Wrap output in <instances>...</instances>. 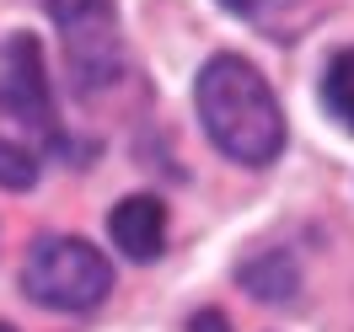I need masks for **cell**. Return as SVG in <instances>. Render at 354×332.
<instances>
[{"label":"cell","mask_w":354,"mask_h":332,"mask_svg":"<svg viewBox=\"0 0 354 332\" xmlns=\"http://www.w3.org/2000/svg\"><path fill=\"white\" fill-rule=\"evenodd\" d=\"M199 124L215 139V150L236 166H268L285 150V113L268 91L263 70L242 54H215L199 70Z\"/></svg>","instance_id":"6da1fadb"},{"label":"cell","mask_w":354,"mask_h":332,"mask_svg":"<svg viewBox=\"0 0 354 332\" xmlns=\"http://www.w3.org/2000/svg\"><path fill=\"white\" fill-rule=\"evenodd\" d=\"M22 289L48 311H91L108 300L113 263L81 236H44L22 263Z\"/></svg>","instance_id":"7a4b0ae2"},{"label":"cell","mask_w":354,"mask_h":332,"mask_svg":"<svg viewBox=\"0 0 354 332\" xmlns=\"http://www.w3.org/2000/svg\"><path fill=\"white\" fill-rule=\"evenodd\" d=\"M48 17L59 27L70 59V81L81 91H102L124 75L118 43V0H48Z\"/></svg>","instance_id":"3957f363"},{"label":"cell","mask_w":354,"mask_h":332,"mask_svg":"<svg viewBox=\"0 0 354 332\" xmlns=\"http://www.w3.org/2000/svg\"><path fill=\"white\" fill-rule=\"evenodd\" d=\"M0 113L17 118L38 134H54V97H48V70L44 48L32 32H11L6 38V59H0Z\"/></svg>","instance_id":"277c9868"},{"label":"cell","mask_w":354,"mask_h":332,"mask_svg":"<svg viewBox=\"0 0 354 332\" xmlns=\"http://www.w3.org/2000/svg\"><path fill=\"white\" fill-rule=\"evenodd\" d=\"M108 236L113 246L134 263H156L167 246V204L156 193H129L108 209Z\"/></svg>","instance_id":"5b68a950"},{"label":"cell","mask_w":354,"mask_h":332,"mask_svg":"<svg viewBox=\"0 0 354 332\" xmlns=\"http://www.w3.org/2000/svg\"><path fill=\"white\" fill-rule=\"evenodd\" d=\"M242 289L258 295V300H268V306H279V300H290L301 289V273L290 263V252H263V257H252L242 268Z\"/></svg>","instance_id":"8992f818"},{"label":"cell","mask_w":354,"mask_h":332,"mask_svg":"<svg viewBox=\"0 0 354 332\" xmlns=\"http://www.w3.org/2000/svg\"><path fill=\"white\" fill-rule=\"evenodd\" d=\"M322 102H328L344 124L354 129V48H344V54H333L328 65V81H322Z\"/></svg>","instance_id":"52a82bcc"},{"label":"cell","mask_w":354,"mask_h":332,"mask_svg":"<svg viewBox=\"0 0 354 332\" xmlns=\"http://www.w3.org/2000/svg\"><path fill=\"white\" fill-rule=\"evenodd\" d=\"M32 182H38V150H27V145H17V139L0 134V188L27 193Z\"/></svg>","instance_id":"ba28073f"},{"label":"cell","mask_w":354,"mask_h":332,"mask_svg":"<svg viewBox=\"0 0 354 332\" xmlns=\"http://www.w3.org/2000/svg\"><path fill=\"white\" fill-rule=\"evenodd\" d=\"M188 332H231V322H225L221 311H199V316L188 322Z\"/></svg>","instance_id":"9c48e42d"},{"label":"cell","mask_w":354,"mask_h":332,"mask_svg":"<svg viewBox=\"0 0 354 332\" xmlns=\"http://www.w3.org/2000/svg\"><path fill=\"white\" fill-rule=\"evenodd\" d=\"M225 11H236V17H252V11H263V0H221Z\"/></svg>","instance_id":"30bf717a"},{"label":"cell","mask_w":354,"mask_h":332,"mask_svg":"<svg viewBox=\"0 0 354 332\" xmlns=\"http://www.w3.org/2000/svg\"><path fill=\"white\" fill-rule=\"evenodd\" d=\"M0 332H11V327H6V322H0Z\"/></svg>","instance_id":"8fae6325"}]
</instances>
